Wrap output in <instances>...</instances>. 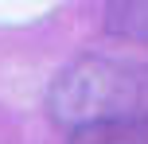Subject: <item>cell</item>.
Instances as JSON below:
<instances>
[{"label": "cell", "mask_w": 148, "mask_h": 144, "mask_svg": "<svg viewBox=\"0 0 148 144\" xmlns=\"http://www.w3.org/2000/svg\"><path fill=\"white\" fill-rule=\"evenodd\" d=\"M47 109L62 129L97 117H140L148 121V66L113 59H78L55 78Z\"/></svg>", "instance_id": "cell-1"}, {"label": "cell", "mask_w": 148, "mask_h": 144, "mask_svg": "<svg viewBox=\"0 0 148 144\" xmlns=\"http://www.w3.org/2000/svg\"><path fill=\"white\" fill-rule=\"evenodd\" d=\"M66 132V144H148V121L140 117H97Z\"/></svg>", "instance_id": "cell-2"}, {"label": "cell", "mask_w": 148, "mask_h": 144, "mask_svg": "<svg viewBox=\"0 0 148 144\" xmlns=\"http://www.w3.org/2000/svg\"><path fill=\"white\" fill-rule=\"evenodd\" d=\"M105 31L129 43H148V0H105Z\"/></svg>", "instance_id": "cell-3"}]
</instances>
